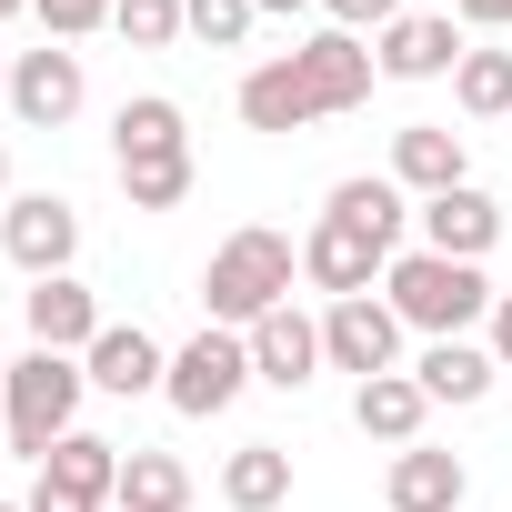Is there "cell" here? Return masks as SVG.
<instances>
[{"label":"cell","mask_w":512,"mask_h":512,"mask_svg":"<svg viewBox=\"0 0 512 512\" xmlns=\"http://www.w3.org/2000/svg\"><path fill=\"white\" fill-rule=\"evenodd\" d=\"M392 181H402V191H422V201L462 191V181H472V151H462V131H442V121H412V131H392Z\"/></svg>","instance_id":"obj_12"},{"label":"cell","mask_w":512,"mask_h":512,"mask_svg":"<svg viewBox=\"0 0 512 512\" xmlns=\"http://www.w3.org/2000/svg\"><path fill=\"white\" fill-rule=\"evenodd\" d=\"M31 11H41L51 41H81V31H101V21L121 11V0H31Z\"/></svg>","instance_id":"obj_28"},{"label":"cell","mask_w":512,"mask_h":512,"mask_svg":"<svg viewBox=\"0 0 512 512\" xmlns=\"http://www.w3.org/2000/svg\"><path fill=\"white\" fill-rule=\"evenodd\" d=\"M422 412H432V392H422L412 372H372V382L352 392V422H362L372 442H392V452H412V442H422Z\"/></svg>","instance_id":"obj_17"},{"label":"cell","mask_w":512,"mask_h":512,"mask_svg":"<svg viewBox=\"0 0 512 512\" xmlns=\"http://www.w3.org/2000/svg\"><path fill=\"white\" fill-rule=\"evenodd\" d=\"M0 101H11V61H0Z\"/></svg>","instance_id":"obj_35"},{"label":"cell","mask_w":512,"mask_h":512,"mask_svg":"<svg viewBox=\"0 0 512 512\" xmlns=\"http://www.w3.org/2000/svg\"><path fill=\"white\" fill-rule=\"evenodd\" d=\"M392 512H462V492H472V472H462V452H432V442H412V452H392Z\"/></svg>","instance_id":"obj_15"},{"label":"cell","mask_w":512,"mask_h":512,"mask_svg":"<svg viewBox=\"0 0 512 512\" xmlns=\"http://www.w3.org/2000/svg\"><path fill=\"white\" fill-rule=\"evenodd\" d=\"M241 382H251V342H241V332H221V322H201V332L171 352L161 402H171V412H191V422H211V412H231V402H241Z\"/></svg>","instance_id":"obj_4"},{"label":"cell","mask_w":512,"mask_h":512,"mask_svg":"<svg viewBox=\"0 0 512 512\" xmlns=\"http://www.w3.org/2000/svg\"><path fill=\"white\" fill-rule=\"evenodd\" d=\"M221 502H231V512H272V502H292V452H282V442H241V452L221 462Z\"/></svg>","instance_id":"obj_20"},{"label":"cell","mask_w":512,"mask_h":512,"mask_svg":"<svg viewBox=\"0 0 512 512\" xmlns=\"http://www.w3.org/2000/svg\"><path fill=\"white\" fill-rule=\"evenodd\" d=\"M452 101H462L472 121H502V111H512V51H462Z\"/></svg>","instance_id":"obj_24"},{"label":"cell","mask_w":512,"mask_h":512,"mask_svg":"<svg viewBox=\"0 0 512 512\" xmlns=\"http://www.w3.org/2000/svg\"><path fill=\"white\" fill-rule=\"evenodd\" d=\"M241 342H251V382H272V392H302V382L322 372V322H312V312H292V302H282V312H262Z\"/></svg>","instance_id":"obj_8"},{"label":"cell","mask_w":512,"mask_h":512,"mask_svg":"<svg viewBox=\"0 0 512 512\" xmlns=\"http://www.w3.org/2000/svg\"><path fill=\"white\" fill-rule=\"evenodd\" d=\"M111 151H121V161H171V151H191V131H181V101H161V91L121 101V121H111Z\"/></svg>","instance_id":"obj_21"},{"label":"cell","mask_w":512,"mask_h":512,"mask_svg":"<svg viewBox=\"0 0 512 512\" xmlns=\"http://www.w3.org/2000/svg\"><path fill=\"white\" fill-rule=\"evenodd\" d=\"M81 392H91V372H81V352H21L11 362V382H0V412H11V452H31V462H51V442L61 432H81Z\"/></svg>","instance_id":"obj_3"},{"label":"cell","mask_w":512,"mask_h":512,"mask_svg":"<svg viewBox=\"0 0 512 512\" xmlns=\"http://www.w3.org/2000/svg\"><path fill=\"white\" fill-rule=\"evenodd\" d=\"M452 21H472V31H512V0H452Z\"/></svg>","instance_id":"obj_30"},{"label":"cell","mask_w":512,"mask_h":512,"mask_svg":"<svg viewBox=\"0 0 512 512\" xmlns=\"http://www.w3.org/2000/svg\"><path fill=\"white\" fill-rule=\"evenodd\" d=\"M0 251H11L31 282H51V272H71V251H81V211L61 191H21L11 211H0Z\"/></svg>","instance_id":"obj_6"},{"label":"cell","mask_w":512,"mask_h":512,"mask_svg":"<svg viewBox=\"0 0 512 512\" xmlns=\"http://www.w3.org/2000/svg\"><path fill=\"white\" fill-rule=\"evenodd\" d=\"M502 241V201L492 191H442V201H422V251H442V262H482V251Z\"/></svg>","instance_id":"obj_11"},{"label":"cell","mask_w":512,"mask_h":512,"mask_svg":"<svg viewBox=\"0 0 512 512\" xmlns=\"http://www.w3.org/2000/svg\"><path fill=\"white\" fill-rule=\"evenodd\" d=\"M41 482L101 512V502L121 492V442H101V432H61V442H51V462H41Z\"/></svg>","instance_id":"obj_18"},{"label":"cell","mask_w":512,"mask_h":512,"mask_svg":"<svg viewBox=\"0 0 512 512\" xmlns=\"http://www.w3.org/2000/svg\"><path fill=\"white\" fill-rule=\"evenodd\" d=\"M322 221H342V231H362V241H382L392 262H402V181H382V171H362V181H342V191L322 201Z\"/></svg>","instance_id":"obj_19"},{"label":"cell","mask_w":512,"mask_h":512,"mask_svg":"<svg viewBox=\"0 0 512 512\" xmlns=\"http://www.w3.org/2000/svg\"><path fill=\"white\" fill-rule=\"evenodd\" d=\"M251 11H272V21H292V11H312V0H251Z\"/></svg>","instance_id":"obj_33"},{"label":"cell","mask_w":512,"mask_h":512,"mask_svg":"<svg viewBox=\"0 0 512 512\" xmlns=\"http://www.w3.org/2000/svg\"><path fill=\"white\" fill-rule=\"evenodd\" d=\"M251 21H262L251 0H181V31H191V41H211V51H241V41H251Z\"/></svg>","instance_id":"obj_26"},{"label":"cell","mask_w":512,"mask_h":512,"mask_svg":"<svg viewBox=\"0 0 512 512\" xmlns=\"http://www.w3.org/2000/svg\"><path fill=\"white\" fill-rule=\"evenodd\" d=\"M111 31H121L131 51H171V41H181V0H121Z\"/></svg>","instance_id":"obj_27"},{"label":"cell","mask_w":512,"mask_h":512,"mask_svg":"<svg viewBox=\"0 0 512 512\" xmlns=\"http://www.w3.org/2000/svg\"><path fill=\"white\" fill-rule=\"evenodd\" d=\"M0 382H11V362H0Z\"/></svg>","instance_id":"obj_37"},{"label":"cell","mask_w":512,"mask_h":512,"mask_svg":"<svg viewBox=\"0 0 512 512\" xmlns=\"http://www.w3.org/2000/svg\"><path fill=\"white\" fill-rule=\"evenodd\" d=\"M81 91H91V81H81V51H61V41L11 61V111H21L31 131H61V121L81 111Z\"/></svg>","instance_id":"obj_10"},{"label":"cell","mask_w":512,"mask_h":512,"mask_svg":"<svg viewBox=\"0 0 512 512\" xmlns=\"http://www.w3.org/2000/svg\"><path fill=\"white\" fill-rule=\"evenodd\" d=\"M0 191H11V151H0Z\"/></svg>","instance_id":"obj_36"},{"label":"cell","mask_w":512,"mask_h":512,"mask_svg":"<svg viewBox=\"0 0 512 512\" xmlns=\"http://www.w3.org/2000/svg\"><path fill=\"white\" fill-rule=\"evenodd\" d=\"M31 512H91V502H71V492H51V482H41V492H31Z\"/></svg>","instance_id":"obj_32"},{"label":"cell","mask_w":512,"mask_h":512,"mask_svg":"<svg viewBox=\"0 0 512 512\" xmlns=\"http://www.w3.org/2000/svg\"><path fill=\"white\" fill-rule=\"evenodd\" d=\"M372 61H382V81H442V71H462V21L452 11H402Z\"/></svg>","instance_id":"obj_9"},{"label":"cell","mask_w":512,"mask_h":512,"mask_svg":"<svg viewBox=\"0 0 512 512\" xmlns=\"http://www.w3.org/2000/svg\"><path fill=\"white\" fill-rule=\"evenodd\" d=\"M121 191H131V211H181V201H191V151H171V161H121Z\"/></svg>","instance_id":"obj_25"},{"label":"cell","mask_w":512,"mask_h":512,"mask_svg":"<svg viewBox=\"0 0 512 512\" xmlns=\"http://www.w3.org/2000/svg\"><path fill=\"white\" fill-rule=\"evenodd\" d=\"M21 312H31V342H41V352H91V342L111 332V322H101V302H91L71 272L31 282V292H21Z\"/></svg>","instance_id":"obj_13"},{"label":"cell","mask_w":512,"mask_h":512,"mask_svg":"<svg viewBox=\"0 0 512 512\" xmlns=\"http://www.w3.org/2000/svg\"><path fill=\"white\" fill-rule=\"evenodd\" d=\"M302 272H312L332 302H352V292H372V272H392V251L362 241V231H342V221H322V231L302 241Z\"/></svg>","instance_id":"obj_16"},{"label":"cell","mask_w":512,"mask_h":512,"mask_svg":"<svg viewBox=\"0 0 512 512\" xmlns=\"http://www.w3.org/2000/svg\"><path fill=\"white\" fill-rule=\"evenodd\" d=\"M11 11H31V0H0V21H11Z\"/></svg>","instance_id":"obj_34"},{"label":"cell","mask_w":512,"mask_h":512,"mask_svg":"<svg viewBox=\"0 0 512 512\" xmlns=\"http://www.w3.org/2000/svg\"><path fill=\"white\" fill-rule=\"evenodd\" d=\"M292 272H302V251H292L282 231H231V241L211 251V272H201V302H211L221 332H251L262 312L292 302Z\"/></svg>","instance_id":"obj_2"},{"label":"cell","mask_w":512,"mask_h":512,"mask_svg":"<svg viewBox=\"0 0 512 512\" xmlns=\"http://www.w3.org/2000/svg\"><path fill=\"white\" fill-rule=\"evenodd\" d=\"M412 382H422L432 402H482V392L502 382V362H492L482 342H432V352L412 362Z\"/></svg>","instance_id":"obj_22"},{"label":"cell","mask_w":512,"mask_h":512,"mask_svg":"<svg viewBox=\"0 0 512 512\" xmlns=\"http://www.w3.org/2000/svg\"><path fill=\"white\" fill-rule=\"evenodd\" d=\"M292 61V81H302V101H312V121H332V111H352V101H372V51H362V31H312L302 51H282Z\"/></svg>","instance_id":"obj_5"},{"label":"cell","mask_w":512,"mask_h":512,"mask_svg":"<svg viewBox=\"0 0 512 512\" xmlns=\"http://www.w3.org/2000/svg\"><path fill=\"white\" fill-rule=\"evenodd\" d=\"M322 11H332V31H392L402 0H322Z\"/></svg>","instance_id":"obj_29"},{"label":"cell","mask_w":512,"mask_h":512,"mask_svg":"<svg viewBox=\"0 0 512 512\" xmlns=\"http://www.w3.org/2000/svg\"><path fill=\"white\" fill-rule=\"evenodd\" d=\"M322 362L332 372H402V312L392 302H372V292H352V302H332L322 312Z\"/></svg>","instance_id":"obj_7"},{"label":"cell","mask_w":512,"mask_h":512,"mask_svg":"<svg viewBox=\"0 0 512 512\" xmlns=\"http://www.w3.org/2000/svg\"><path fill=\"white\" fill-rule=\"evenodd\" d=\"M492 362H502V372H512V292H502V302H492Z\"/></svg>","instance_id":"obj_31"},{"label":"cell","mask_w":512,"mask_h":512,"mask_svg":"<svg viewBox=\"0 0 512 512\" xmlns=\"http://www.w3.org/2000/svg\"><path fill=\"white\" fill-rule=\"evenodd\" d=\"M111 512H191V472L171 452H121V492Z\"/></svg>","instance_id":"obj_23"},{"label":"cell","mask_w":512,"mask_h":512,"mask_svg":"<svg viewBox=\"0 0 512 512\" xmlns=\"http://www.w3.org/2000/svg\"><path fill=\"white\" fill-rule=\"evenodd\" d=\"M382 302L402 312V332H432V342H472V322H492V282L482 262H442V251H402L382 272Z\"/></svg>","instance_id":"obj_1"},{"label":"cell","mask_w":512,"mask_h":512,"mask_svg":"<svg viewBox=\"0 0 512 512\" xmlns=\"http://www.w3.org/2000/svg\"><path fill=\"white\" fill-rule=\"evenodd\" d=\"M0 512H11V502H0Z\"/></svg>","instance_id":"obj_38"},{"label":"cell","mask_w":512,"mask_h":512,"mask_svg":"<svg viewBox=\"0 0 512 512\" xmlns=\"http://www.w3.org/2000/svg\"><path fill=\"white\" fill-rule=\"evenodd\" d=\"M81 372H91L101 392H121V402H141V392H161V382H171V362H161V342H151L141 322H111V332L81 352Z\"/></svg>","instance_id":"obj_14"}]
</instances>
